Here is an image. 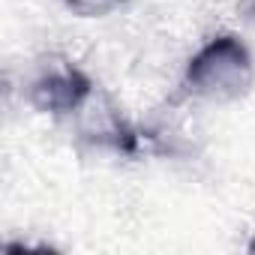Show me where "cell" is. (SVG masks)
I'll return each mask as SVG.
<instances>
[{
	"label": "cell",
	"instance_id": "cell-2",
	"mask_svg": "<svg viewBox=\"0 0 255 255\" xmlns=\"http://www.w3.org/2000/svg\"><path fill=\"white\" fill-rule=\"evenodd\" d=\"M90 90L93 84L78 66H60L30 84V102L45 114H69L90 96Z\"/></svg>",
	"mask_w": 255,
	"mask_h": 255
},
{
	"label": "cell",
	"instance_id": "cell-1",
	"mask_svg": "<svg viewBox=\"0 0 255 255\" xmlns=\"http://www.w3.org/2000/svg\"><path fill=\"white\" fill-rule=\"evenodd\" d=\"M252 54L249 48L225 33L210 39L186 66V84L207 99H240L252 87Z\"/></svg>",
	"mask_w": 255,
	"mask_h": 255
},
{
	"label": "cell",
	"instance_id": "cell-4",
	"mask_svg": "<svg viewBox=\"0 0 255 255\" xmlns=\"http://www.w3.org/2000/svg\"><path fill=\"white\" fill-rule=\"evenodd\" d=\"M249 252H255V234H252V240H249Z\"/></svg>",
	"mask_w": 255,
	"mask_h": 255
},
{
	"label": "cell",
	"instance_id": "cell-3",
	"mask_svg": "<svg viewBox=\"0 0 255 255\" xmlns=\"http://www.w3.org/2000/svg\"><path fill=\"white\" fill-rule=\"evenodd\" d=\"M63 3H66V9H72L81 18H99V15H108L117 6H123L126 0H63Z\"/></svg>",
	"mask_w": 255,
	"mask_h": 255
}]
</instances>
